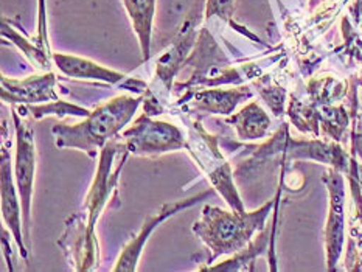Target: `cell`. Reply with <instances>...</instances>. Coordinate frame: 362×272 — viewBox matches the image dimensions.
I'll list each match as a JSON object with an SVG mask.
<instances>
[{
  "label": "cell",
  "mask_w": 362,
  "mask_h": 272,
  "mask_svg": "<svg viewBox=\"0 0 362 272\" xmlns=\"http://www.w3.org/2000/svg\"><path fill=\"white\" fill-rule=\"evenodd\" d=\"M211 193H214V190L204 191V193L198 194V196H193L190 199H180V201L170 202V204H165L156 215L149 216L148 220L145 221V224L141 225L140 232L137 233L136 237H134L131 243L124 247V251L120 255L119 261H117V266L114 268V271H136L137 269V261L140 259L141 251H144V246L146 243V240L151 237V233L154 232L157 225L163 223L165 220H167V218L176 215L177 212H180V210L192 207L194 204H198L199 201L211 196Z\"/></svg>",
  "instance_id": "cell-7"
},
{
  "label": "cell",
  "mask_w": 362,
  "mask_h": 272,
  "mask_svg": "<svg viewBox=\"0 0 362 272\" xmlns=\"http://www.w3.org/2000/svg\"><path fill=\"white\" fill-rule=\"evenodd\" d=\"M2 33H4V36L10 37L11 41L16 45H18L23 53L27 54V57L31 59V62H36L37 67L47 69V70L50 69L52 64H50V57H49V54H45L41 49H39L37 45L28 44L25 37H22L19 33H16V31L11 27H8L5 22H4V27H2Z\"/></svg>",
  "instance_id": "cell-16"
},
{
  "label": "cell",
  "mask_w": 362,
  "mask_h": 272,
  "mask_svg": "<svg viewBox=\"0 0 362 272\" xmlns=\"http://www.w3.org/2000/svg\"><path fill=\"white\" fill-rule=\"evenodd\" d=\"M272 206L274 201L252 213H246L244 210L230 213L218 207L206 206L202 220L194 223L193 232L198 233L207 247L214 251L211 260L221 254H237L250 243L252 235L257 230L263 229Z\"/></svg>",
  "instance_id": "cell-2"
},
{
  "label": "cell",
  "mask_w": 362,
  "mask_h": 272,
  "mask_svg": "<svg viewBox=\"0 0 362 272\" xmlns=\"http://www.w3.org/2000/svg\"><path fill=\"white\" fill-rule=\"evenodd\" d=\"M57 76L52 72L30 76L27 80H8L2 76V100L8 103H49V101L59 100L54 93Z\"/></svg>",
  "instance_id": "cell-8"
},
{
  "label": "cell",
  "mask_w": 362,
  "mask_h": 272,
  "mask_svg": "<svg viewBox=\"0 0 362 272\" xmlns=\"http://www.w3.org/2000/svg\"><path fill=\"white\" fill-rule=\"evenodd\" d=\"M192 131L193 132L190 134V138H188V142H185V148L190 150L193 158L199 162V167L206 171L211 184L229 202V206L243 212L244 207L237 190H235L230 167L224 160L223 154L218 151L216 140L209 136L201 128L199 123H193Z\"/></svg>",
  "instance_id": "cell-3"
},
{
  "label": "cell",
  "mask_w": 362,
  "mask_h": 272,
  "mask_svg": "<svg viewBox=\"0 0 362 272\" xmlns=\"http://www.w3.org/2000/svg\"><path fill=\"white\" fill-rule=\"evenodd\" d=\"M45 54L53 57L50 52V42H49V31H47V8L45 0H37V44Z\"/></svg>",
  "instance_id": "cell-18"
},
{
  "label": "cell",
  "mask_w": 362,
  "mask_h": 272,
  "mask_svg": "<svg viewBox=\"0 0 362 272\" xmlns=\"http://www.w3.org/2000/svg\"><path fill=\"white\" fill-rule=\"evenodd\" d=\"M206 16L207 19L211 18V16H218V18H221L223 20L233 23V0H207Z\"/></svg>",
  "instance_id": "cell-19"
},
{
  "label": "cell",
  "mask_w": 362,
  "mask_h": 272,
  "mask_svg": "<svg viewBox=\"0 0 362 272\" xmlns=\"http://www.w3.org/2000/svg\"><path fill=\"white\" fill-rule=\"evenodd\" d=\"M16 124V163H14V179L18 185L23 225H25V238L28 240L30 227V207H31V194H33L35 182V170H36V150H35V134L28 124L21 120L18 112L13 114Z\"/></svg>",
  "instance_id": "cell-6"
},
{
  "label": "cell",
  "mask_w": 362,
  "mask_h": 272,
  "mask_svg": "<svg viewBox=\"0 0 362 272\" xmlns=\"http://www.w3.org/2000/svg\"><path fill=\"white\" fill-rule=\"evenodd\" d=\"M141 97L120 95L90 112L86 120L76 124H54L53 136L59 148H78L90 158L105 148L109 138L115 137L131 122Z\"/></svg>",
  "instance_id": "cell-1"
},
{
  "label": "cell",
  "mask_w": 362,
  "mask_h": 272,
  "mask_svg": "<svg viewBox=\"0 0 362 272\" xmlns=\"http://www.w3.org/2000/svg\"><path fill=\"white\" fill-rule=\"evenodd\" d=\"M53 61L62 73L72 78L106 81L111 84H119L126 78L124 73L101 67L100 64H97V62L89 61L86 58H80V57H72V54L53 53Z\"/></svg>",
  "instance_id": "cell-11"
},
{
  "label": "cell",
  "mask_w": 362,
  "mask_h": 272,
  "mask_svg": "<svg viewBox=\"0 0 362 272\" xmlns=\"http://www.w3.org/2000/svg\"><path fill=\"white\" fill-rule=\"evenodd\" d=\"M30 114L35 117V119H42L45 115H57V117H66V115H75V117H88L90 111L84 107H80L72 103H67V101L54 100L47 105H39V106H28L27 107Z\"/></svg>",
  "instance_id": "cell-15"
},
{
  "label": "cell",
  "mask_w": 362,
  "mask_h": 272,
  "mask_svg": "<svg viewBox=\"0 0 362 272\" xmlns=\"http://www.w3.org/2000/svg\"><path fill=\"white\" fill-rule=\"evenodd\" d=\"M124 145L128 151L139 155L160 154L180 150L185 146L184 134L177 126L167 122L151 120L145 114L123 132Z\"/></svg>",
  "instance_id": "cell-5"
},
{
  "label": "cell",
  "mask_w": 362,
  "mask_h": 272,
  "mask_svg": "<svg viewBox=\"0 0 362 272\" xmlns=\"http://www.w3.org/2000/svg\"><path fill=\"white\" fill-rule=\"evenodd\" d=\"M0 173H2V216L6 223L8 229L11 230L13 237L21 249V255L27 259V249L23 244L22 237V221H21V212L22 204L21 198H18L19 191L16 190L18 185H14L16 179L11 173V158L6 150H2V162H0Z\"/></svg>",
  "instance_id": "cell-10"
},
{
  "label": "cell",
  "mask_w": 362,
  "mask_h": 272,
  "mask_svg": "<svg viewBox=\"0 0 362 272\" xmlns=\"http://www.w3.org/2000/svg\"><path fill=\"white\" fill-rule=\"evenodd\" d=\"M250 97V90L247 88H238L230 90H201L196 92L193 97L194 107L198 111L214 112V114H230L240 101Z\"/></svg>",
  "instance_id": "cell-13"
},
{
  "label": "cell",
  "mask_w": 362,
  "mask_h": 272,
  "mask_svg": "<svg viewBox=\"0 0 362 272\" xmlns=\"http://www.w3.org/2000/svg\"><path fill=\"white\" fill-rule=\"evenodd\" d=\"M124 10L131 19V25L139 37L141 58L149 59L151 52L153 19L156 14V0H122Z\"/></svg>",
  "instance_id": "cell-12"
},
{
  "label": "cell",
  "mask_w": 362,
  "mask_h": 272,
  "mask_svg": "<svg viewBox=\"0 0 362 272\" xmlns=\"http://www.w3.org/2000/svg\"><path fill=\"white\" fill-rule=\"evenodd\" d=\"M264 246H266V235L259 237L255 241V243H252L247 249L244 247L243 251L237 252V255H235V259L226 261L223 264H218V266H214V268H210V269H214V271H221V269L223 271H235V269H240L243 266H246L249 261H254L255 255L257 254H262Z\"/></svg>",
  "instance_id": "cell-17"
},
{
  "label": "cell",
  "mask_w": 362,
  "mask_h": 272,
  "mask_svg": "<svg viewBox=\"0 0 362 272\" xmlns=\"http://www.w3.org/2000/svg\"><path fill=\"white\" fill-rule=\"evenodd\" d=\"M329 189V218L327 224V255L328 269L333 271L334 264L339 259L344 243V184L342 177L332 171L327 177Z\"/></svg>",
  "instance_id": "cell-9"
},
{
  "label": "cell",
  "mask_w": 362,
  "mask_h": 272,
  "mask_svg": "<svg viewBox=\"0 0 362 272\" xmlns=\"http://www.w3.org/2000/svg\"><path fill=\"white\" fill-rule=\"evenodd\" d=\"M229 123L237 128L238 136L244 140H254L264 137L267 128H269L271 120L264 114V111L257 103H250L237 115L230 117Z\"/></svg>",
  "instance_id": "cell-14"
},
{
  "label": "cell",
  "mask_w": 362,
  "mask_h": 272,
  "mask_svg": "<svg viewBox=\"0 0 362 272\" xmlns=\"http://www.w3.org/2000/svg\"><path fill=\"white\" fill-rule=\"evenodd\" d=\"M122 146H123V143L109 142L105 145V148H101L95 181H93V184L90 187V191H89V196L84 202L88 223L78 224L84 233L86 243H88L89 249L93 254H95V243H97L95 233H93V227H95V223L98 220L100 212L103 210L109 196H111V191L114 190L117 179H119V175L123 168V163H124L126 158H128V155H126V158H123L119 162V165L114 168L115 154Z\"/></svg>",
  "instance_id": "cell-4"
}]
</instances>
